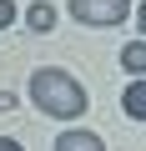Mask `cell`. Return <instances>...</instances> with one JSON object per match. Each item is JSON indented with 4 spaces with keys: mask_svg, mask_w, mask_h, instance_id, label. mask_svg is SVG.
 Returning <instances> with one entry per match:
<instances>
[{
    "mask_svg": "<svg viewBox=\"0 0 146 151\" xmlns=\"http://www.w3.org/2000/svg\"><path fill=\"white\" fill-rule=\"evenodd\" d=\"M30 101H35L45 116H55V121H76L91 96H86V86L76 81V76H65V70H55V65H40V70L30 76Z\"/></svg>",
    "mask_w": 146,
    "mask_h": 151,
    "instance_id": "1",
    "label": "cell"
},
{
    "mask_svg": "<svg viewBox=\"0 0 146 151\" xmlns=\"http://www.w3.org/2000/svg\"><path fill=\"white\" fill-rule=\"evenodd\" d=\"M70 15L81 25H121L131 15V5L126 0H70Z\"/></svg>",
    "mask_w": 146,
    "mask_h": 151,
    "instance_id": "2",
    "label": "cell"
},
{
    "mask_svg": "<svg viewBox=\"0 0 146 151\" xmlns=\"http://www.w3.org/2000/svg\"><path fill=\"white\" fill-rule=\"evenodd\" d=\"M55 151H106V141L96 131H60L55 136Z\"/></svg>",
    "mask_w": 146,
    "mask_h": 151,
    "instance_id": "3",
    "label": "cell"
},
{
    "mask_svg": "<svg viewBox=\"0 0 146 151\" xmlns=\"http://www.w3.org/2000/svg\"><path fill=\"white\" fill-rule=\"evenodd\" d=\"M121 106H126V116H131V121H146V81H131V86H126V96H121Z\"/></svg>",
    "mask_w": 146,
    "mask_h": 151,
    "instance_id": "4",
    "label": "cell"
},
{
    "mask_svg": "<svg viewBox=\"0 0 146 151\" xmlns=\"http://www.w3.org/2000/svg\"><path fill=\"white\" fill-rule=\"evenodd\" d=\"M121 65H126L131 76H141V65H146V40H131V45L121 50Z\"/></svg>",
    "mask_w": 146,
    "mask_h": 151,
    "instance_id": "5",
    "label": "cell"
},
{
    "mask_svg": "<svg viewBox=\"0 0 146 151\" xmlns=\"http://www.w3.org/2000/svg\"><path fill=\"white\" fill-rule=\"evenodd\" d=\"M25 20H30V30H50V25H55V10L40 0V5H30V10H25Z\"/></svg>",
    "mask_w": 146,
    "mask_h": 151,
    "instance_id": "6",
    "label": "cell"
},
{
    "mask_svg": "<svg viewBox=\"0 0 146 151\" xmlns=\"http://www.w3.org/2000/svg\"><path fill=\"white\" fill-rule=\"evenodd\" d=\"M5 25H15V5H10V0H0V30H5Z\"/></svg>",
    "mask_w": 146,
    "mask_h": 151,
    "instance_id": "7",
    "label": "cell"
},
{
    "mask_svg": "<svg viewBox=\"0 0 146 151\" xmlns=\"http://www.w3.org/2000/svg\"><path fill=\"white\" fill-rule=\"evenodd\" d=\"M0 151H20V141H10V136H0Z\"/></svg>",
    "mask_w": 146,
    "mask_h": 151,
    "instance_id": "8",
    "label": "cell"
}]
</instances>
